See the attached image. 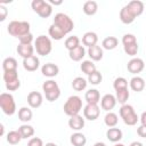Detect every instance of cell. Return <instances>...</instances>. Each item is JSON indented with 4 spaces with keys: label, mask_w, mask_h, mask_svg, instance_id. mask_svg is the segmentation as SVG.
<instances>
[{
    "label": "cell",
    "mask_w": 146,
    "mask_h": 146,
    "mask_svg": "<svg viewBox=\"0 0 146 146\" xmlns=\"http://www.w3.org/2000/svg\"><path fill=\"white\" fill-rule=\"evenodd\" d=\"M7 31L11 36L19 39L21 36H23L27 33H31L30 32V23L26 21H11L7 26Z\"/></svg>",
    "instance_id": "cell-1"
},
{
    "label": "cell",
    "mask_w": 146,
    "mask_h": 146,
    "mask_svg": "<svg viewBox=\"0 0 146 146\" xmlns=\"http://www.w3.org/2000/svg\"><path fill=\"white\" fill-rule=\"evenodd\" d=\"M63 110H64V113L68 116L78 115L80 113V111L82 110V99H81V97H79L76 95L70 96L66 99V102L63 106Z\"/></svg>",
    "instance_id": "cell-2"
},
{
    "label": "cell",
    "mask_w": 146,
    "mask_h": 146,
    "mask_svg": "<svg viewBox=\"0 0 146 146\" xmlns=\"http://www.w3.org/2000/svg\"><path fill=\"white\" fill-rule=\"evenodd\" d=\"M42 90L48 102H55L60 96V88L55 80H47L42 83Z\"/></svg>",
    "instance_id": "cell-3"
},
{
    "label": "cell",
    "mask_w": 146,
    "mask_h": 146,
    "mask_svg": "<svg viewBox=\"0 0 146 146\" xmlns=\"http://www.w3.org/2000/svg\"><path fill=\"white\" fill-rule=\"evenodd\" d=\"M119 113H120V116L123 120L124 124H127V125H130V127L136 125L137 122L139 121V117H138L137 113L135 112L133 106L130 105V104L122 105L120 111H119Z\"/></svg>",
    "instance_id": "cell-4"
},
{
    "label": "cell",
    "mask_w": 146,
    "mask_h": 146,
    "mask_svg": "<svg viewBox=\"0 0 146 146\" xmlns=\"http://www.w3.org/2000/svg\"><path fill=\"white\" fill-rule=\"evenodd\" d=\"M34 49L36 54L40 56H48L52 50V42L51 39L47 35H39L34 40Z\"/></svg>",
    "instance_id": "cell-5"
},
{
    "label": "cell",
    "mask_w": 146,
    "mask_h": 146,
    "mask_svg": "<svg viewBox=\"0 0 146 146\" xmlns=\"http://www.w3.org/2000/svg\"><path fill=\"white\" fill-rule=\"evenodd\" d=\"M52 24H55L57 27H59L65 34H68L73 29H74V23L71 19V17L64 13H57L54 17V22Z\"/></svg>",
    "instance_id": "cell-6"
},
{
    "label": "cell",
    "mask_w": 146,
    "mask_h": 146,
    "mask_svg": "<svg viewBox=\"0 0 146 146\" xmlns=\"http://www.w3.org/2000/svg\"><path fill=\"white\" fill-rule=\"evenodd\" d=\"M0 107L6 115H14L16 113V103L14 96L9 92H2L0 95Z\"/></svg>",
    "instance_id": "cell-7"
},
{
    "label": "cell",
    "mask_w": 146,
    "mask_h": 146,
    "mask_svg": "<svg viewBox=\"0 0 146 146\" xmlns=\"http://www.w3.org/2000/svg\"><path fill=\"white\" fill-rule=\"evenodd\" d=\"M31 7L34 13H36L42 18H48L52 14V7L49 2L44 0H33L31 2Z\"/></svg>",
    "instance_id": "cell-8"
},
{
    "label": "cell",
    "mask_w": 146,
    "mask_h": 146,
    "mask_svg": "<svg viewBox=\"0 0 146 146\" xmlns=\"http://www.w3.org/2000/svg\"><path fill=\"white\" fill-rule=\"evenodd\" d=\"M100 108L98 104H87L83 107V117L89 121H95L99 117Z\"/></svg>",
    "instance_id": "cell-9"
},
{
    "label": "cell",
    "mask_w": 146,
    "mask_h": 146,
    "mask_svg": "<svg viewBox=\"0 0 146 146\" xmlns=\"http://www.w3.org/2000/svg\"><path fill=\"white\" fill-rule=\"evenodd\" d=\"M127 68H128V71H129L130 73H132V74H138V73H140V72L145 68V63H144V60H143L141 58H139V57H132V58L128 62Z\"/></svg>",
    "instance_id": "cell-10"
},
{
    "label": "cell",
    "mask_w": 146,
    "mask_h": 146,
    "mask_svg": "<svg viewBox=\"0 0 146 146\" xmlns=\"http://www.w3.org/2000/svg\"><path fill=\"white\" fill-rule=\"evenodd\" d=\"M116 103H117V100H116L115 96L112 94H105L100 98V107H102V110H104L106 112H112V110L115 107Z\"/></svg>",
    "instance_id": "cell-11"
},
{
    "label": "cell",
    "mask_w": 146,
    "mask_h": 146,
    "mask_svg": "<svg viewBox=\"0 0 146 146\" xmlns=\"http://www.w3.org/2000/svg\"><path fill=\"white\" fill-rule=\"evenodd\" d=\"M43 103V97L42 94L39 91H31L27 95V104L31 108H38L42 105Z\"/></svg>",
    "instance_id": "cell-12"
},
{
    "label": "cell",
    "mask_w": 146,
    "mask_h": 146,
    "mask_svg": "<svg viewBox=\"0 0 146 146\" xmlns=\"http://www.w3.org/2000/svg\"><path fill=\"white\" fill-rule=\"evenodd\" d=\"M23 67H24V70H26L29 72H34L40 67V60L35 55H33L29 58H24Z\"/></svg>",
    "instance_id": "cell-13"
},
{
    "label": "cell",
    "mask_w": 146,
    "mask_h": 146,
    "mask_svg": "<svg viewBox=\"0 0 146 146\" xmlns=\"http://www.w3.org/2000/svg\"><path fill=\"white\" fill-rule=\"evenodd\" d=\"M41 73L47 76V78H55L56 75H58L59 73V67L58 65L54 64V63H46L42 65L41 67Z\"/></svg>",
    "instance_id": "cell-14"
},
{
    "label": "cell",
    "mask_w": 146,
    "mask_h": 146,
    "mask_svg": "<svg viewBox=\"0 0 146 146\" xmlns=\"http://www.w3.org/2000/svg\"><path fill=\"white\" fill-rule=\"evenodd\" d=\"M84 120L86 119L82 117L79 114L78 115H74V116H70V119H68V127L72 130H74L75 132L76 131H80L84 127Z\"/></svg>",
    "instance_id": "cell-15"
},
{
    "label": "cell",
    "mask_w": 146,
    "mask_h": 146,
    "mask_svg": "<svg viewBox=\"0 0 146 146\" xmlns=\"http://www.w3.org/2000/svg\"><path fill=\"white\" fill-rule=\"evenodd\" d=\"M129 86H130V89L136 91V92H140L145 89L146 87V83H145V80L141 78V76H138V75H135L131 78V80L129 81Z\"/></svg>",
    "instance_id": "cell-16"
},
{
    "label": "cell",
    "mask_w": 146,
    "mask_h": 146,
    "mask_svg": "<svg viewBox=\"0 0 146 146\" xmlns=\"http://www.w3.org/2000/svg\"><path fill=\"white\" fill-rule=\"evenodd\" d=\"M87 52H88V56L90 57V60H92V62H99L103 59V56H104L103 48L97 44L88 48Z\"/></svg>",
    "instance_id": "cell-17"
},
{
    "label": "cell",
    "mask_w": 146,
    "mask_h": 146,
    "mask_svg": "<svg viewBox=\"0 0 146 146\" xmlns=\"http://www.w3.org/2000/svg\"><path fill=\"white\" fill-rule=\"evenodd\" d=\"M123 137V132L121 129L114 127V128H108V130L106 131V138L112 141V143H119Z\"/></svg>",
    "instance_id": "cell-18"
},
{
    "label": "cell",
    "mask_w": 146,
    "mask_h": 146,
    "mask_svg": "<svg viewBox=\"0 0 146 146\" xmlns=\"http://www.w3.org/2000/svg\"><path fill=\"white\" fill-rule=\"evenodd\" d=\"M136 19L135 15L131 13V10L129 9V7L125 5L124 7H122V9L120 10V21L123 24H131L133 21Z\"/></svg>",
    "instance_id": "cell-19"
},
{
    "label": "cell",
    "mask_w": 146,
    "mask_h": 146,
    "mask_svg": "<svg viewBox=\"0 0 146 146\" xmlns=\"http://www.w3.org/2000/svg\"><path fill=\"white\" fill-rule=\"evenodd\" d=\"M97 41H98V35L92 31L86 32L82 36V44L84 47H88V48H90L92 46H96Z\"/></svg>",
    "instance_id": "cell-20"
},
{
    "label": "cell",
    "mask_w": 146,
    "mask_h": 146,
    "mask_svg": "<svg viewBox=\"0 0 146 146\" xmlns=\"http://www.w3.org/2000/svg\"><path fill=\"white\" fill-rule=\"evenodd\" d=\"M16 51L24 59V58H29V57L33 56L34 47L32 44H22V43H19L16 48Z\"/></svg>",
    "instance_id": "cell-21"
},
{
    "label": "cell",
    "mask_w": 146,
    "mask_h": 146,
    "mask_svg": "<svg viewBox=\"0 0 146 146\" xmlns=\"http://www.w3.org/2000/svg\"><path fill=\"white\" fill-rule=\"evenodd\" d=\"M127 6L129 7V9L131 10V13L135 15V17L140 16L144 13V2L139 1V0H132L130 2L127 3Z\"/></svg>",
    "instance_id": "cell-22"
},
{
    "label": "cell",
    "mask_w": 146,
    "mask_h": 146,
    "mask_svg": "<svg viewBox=\"0 0 146 146\" xmlns=\"http://www.w3.org/2000/svg\"><path fill=\"white\" fill-rule=\"evenodd\" d=\"M86 56V48L84 46L80 44L78 48L68 51V57L73 60V62H80L83 59V57Z\"/></svg>",
    "instance_id": "cell-23"
},
{
    "label": "cell",
    "mask_w": 146,
    "mask_h": 146,
    "mask_svg": "<svg viewBox=\"0 0 146 146\" xmlns=\"http://www.w3.org/2000/svg\"><path fill=\"white\" fill-rule=\"evenodd\" d=\"M84 99L87 104H98L100 102V94L97 89H89L84 94Z\"/></svg>",
    "instance_id": "cell-24"
},
{
    "label": "cell",
    "mask_w": 146,
    "mask_h": 146,
    "mask_svg": "<svg viewBox=\"0 0 146 146\" xmlns=\"http://www.w3.org/2000/svg\"><path fill=\"white\" fill-rule=\"evenodd\" d=\"M32 116H33V113H32V110L30 107H26V106H23L18 110V120L23 123H27L29 121L32 120Z\"/></svg>",
    "instance_id": "cell-25"
},
{
    "label": "cell",
    "mask_w": 146,
    "mask_h": 146,
    "mask_svg": "<svg viewBox=\"0 0 146 146\" xmlns=\"http://www.w3.org/2000/svg\"><path fill=\"white\" fill-rule=\"evenodd\" d=\"M70 141L73 146H84L86 143H87V137L80 132V131H76L74 133L71 135V138H70Z\"/></svg>",
    "instance_id": "cell-26"
},
{
    "label": "cell",
    "mask_w": 146,
    "mask_h": 146,
    "mask_svg": "<svg viewBox=\"0 0 146 146\" xmlns=\"http://www.w3.org/2000/svg\"><path fill=\"white\" fill-rule=\"evenodd\" d=\"M82 10L83 13L87 15V16H92L97 13L98 10V3L94 0H89V1H86L83 3V7H82Z\"/></svg>",
    "instance_id": "cell-27"
},
{
    "label": "cell",
    "mask_w": 146,
    "mask_h": 146,
    "mask_svg": "<svg viewBox=\"0 0 146 146\" xmlns=\"http://www.w3.org/2000/svg\"><path fill=\"white\" fill-rule=\"evenodd\" d=\"M48 33H49V36L56 41H59L62 39H64V36L66 35L59 27H57L55 24H51L48 29Z\"/></svg>",
    "instance_id": "cell-28"
},
{
    "label": "cell",
    "mask_w": 146,
    "mask_h": 146,
    "mask_svg": "<svg viewBox=\"0 0 146 146\" xmlns=\"http://www.w3.org/2000/svg\"><path fill=\"white\" fill-rule=\"evenodd\" d=\"M117 44H119L117 38H115V36H106L102 42V48H104L106 50H113V49H115L117 47Z\"/></svg>",
    "instance_id": "cell-29"
},
{
    "label": "cell",
    "mask_w": 146,
    "mask_h": 146,
    "mask_svg": "<svg viewBox=\"0 0 146 146\" xmlns=\"http://www.w3.org/2000/svg\"><path fill=\"white\" fill-rule=\"evenodd\" d=\"M87 86H88V80H86L82 76H76L72 81V88L75 91H82L87 88Z\"/></svg>",
    "instance_id": "cell-30"
},
{
    "label": "cell",
    "mask_w": 146,
    "mask_h": 146,
    "mask_svg": "<svg viewBox=\"0 0 146 146\" xmlns=\"http://www.w3.org/2000/svg\"><path fill=\"white\" fill-rule=\"evenodd\" d=\"M18 131L23 139H29V138L31 139L34 136V128L30 124H22L18 128Z\"/></svg>",
    "instance_id": "cell-31"
},
{
    "label": "cell",
    "mask_w": 146,
    "mask_h": 146,
    "mask_svg": "<svg viewBox=\"0 0 146 146\" xmlns=\"http://www.w3.org/2000/svg\"><path fill=\"white\" fill-rule=\"evenodd\" d=\"M2 70L3 72L8 71H17V60L14 57H7L2 62Z\"/></svg>",
    "instance_id": "cell-32"
},
{
    "label": "cell",
    "mask_w": 146,
    "mask_h": 146,
    "mask_svg": "<svg viewBox=\"0 0 146 146\" xmlns=\"http://www.w3.org/2000/svg\"><path fill=\"white\" fill-rule=\"evenodd\" d=\"M119 122V116L117 114H115L114 112H107L106 115L104 116V123L108 127V128H114L116 127Z\"/></svg>",
    "instance_id": "cell-33"
},
{
    "label": "cell",
    "mask_w": 146,
    "mask_h": 146,
    "mask_svg": "<svg viewBox=\"0 0 146 146\" xmlns=\"http://www.w3.org/2000/svg\"><path fill=\"white\" fill-rule=\"evenodd\" d=\"M129 97H130V92H129L128 88H127V89H121V90H116V91H115V98H116L117 103H120L121 105L127 104Z\"/></svg>",
    "instance_id": "cell-34"
},
{
    "label": "cell",
    "mask_w": 146,
    "mask_h": 146,
    "mask_svg": "<svg viewBox=\"0 0 146 146\" xmlns=\"http://www.w3.org/2000/svg\"><path fill=\"white\" fill-rule=\"evenodd\" d=\"M64 46H65V48H66L68 51H71V50L75 49V48H78V47L80 46V39H79L76 35L68 36V38L65 40Z\"/></svg>",
    "instance_id": "cell-35"
},
{
    "label": "cell",
    "mask_w": 146,
    "mask_h": 146,
    "mask_svg": "<svg viewBox=\"0 0 146 146\" xmlns=\"http://www.w3.org/2000/svg\"><path fill=\"white\" fill-rule=\"evenodd\" d=\"M80 68H81V71H82L84 74H87V75H90L91 73H94L95 71H97L96 65L94 64L92 60H83V62L81 63V65H80Z\"/></svg>",
    "instance_id": "cell-36"
},
{
    "label": "cell",
    "mask_w": 146,
    "mask_h": 146,
    "mask_svg": "<svg viewBox=\"0 0 146 146\" xmlns=\"http://www.w3.org/2000/svg\"><path fill=\"white\" fill-rule=\"evenodd\" d=\"M6 139H7V141L10 145H17L23 138H22V136H21V133H19L18 130H11V131H9L7 133Z\"/></svg>",
    "instance_id": "cell-37"
},
{
    "label": "cell",
    "mask_w": 146,
    "mask_h": 146,
    "mask_svg": "<svg viewBox=\"0 0 146 146\" xmlns=\"http://www.w3.org/2000/svg\"><path fill=\"white\" fill-rule=\"evenodd\" d=\"M103 80V75L99 71H95L94 73H91L90 75H88V83L92 84V86H98Z\"/></svg>",
    "instance_id": "cell-38"
},
{
    "label": "cell",
    "mask_w": 146,
    "mask_h": 146,
    "mask_svg": "<svg viewBox=\"0 0 146 146\" xmlns=\"http://www.w3.org/2000/svg\"><path fill=\"white\" fill-rule=\"evenodd\" d=\"M113 88L116 90H121V89H127L128 88V80L123 76H119L114 80L113 82Z\"/></svg>",
    "instance_id": "cell-39"
},
{
    "label": "cell",
    "mask_w": 146,
    "mask_h": 146,
    "mask_svg": "<svg viewBox=\"0 0 146 146\" xmlns=\"http://www.w3.org/2000/svg\"><path fill=\"white\" fill-rule=\"evenodd\" d=\"M138 49H139L138 42H136V43H131V44H127V46H123V50H124V52H125L128 56H131V57H135V56L137 55Z\"/></svg>",
    "instance_id": "cell-40"
},
{
    "label": "cell",
    "mask_w": 146,
    "mask_h": 146,
    "mask_svg": "<svg viewBox=\"0 0 146 146\" xmlns=\"http://www.w3.org/2000/svg\"><path fill=\"white\" fill-rule=\"evenodd\" d=\"M18 80V73L17 71H8V72H3V81L5 83H9L13 81Z\"/></svg>",
    "instance_id": "cell-41"
},
{
    "label": "cell",
    "mask_w": 146,
    "mask_h": 146,
    "mask_svg": "<svg viewBox=\"0 0 146 146\" xmlns=\"http://www.w3.org/2000/svg\"><path fill=\"white\" fill-rule=\"evenodd\" d=\"M137 42V38L131 34V33H125L122 36V44L127 46V44H131V43H136Z\"/></svg>",
    "instance_id": "cell-42"
},
{
    "label": "cell",
    "mask_w": 146,
    "mask_h": 146,
    "mask_svg": "<svg viewBox=\"0 0 146 146\" xmlns=\"http://www.w3.org/2000/svg\"><path fill=\"white\" fill-rule=\"evenodd\" d=\"M18 41H19V43H22V44H32L33 34H32V33H27V34L21 36V38L18 39Z\"/></svg>",
    "instance_id": "cell-43"
},
{
    "label": "cell",
    "mask_w": 146,
    "mask_h": 146,
    "mask_svg": "<svg viewBox=\"0 0 146 146\" xmlns=\"http://www.w3.org/2000/svg\"><path fill=\"white\" fill-rule=\"evenodd\" d=\"M27 146H44V144H43V141H42L41 138H39V137H32L29 140Z\"/></svg>",
    "instance_id": "cell-44"
},
{
    "label": "cell",
    "mask_w": 146,
    "mask_h": 146,
    "mask_svg": "<svg viewBox=\"0 0 146 146\" xmlns=\"http://www.w3.org/2000/svg\"><path fill=\"white\" fill-rule=\"evenodd\" d=\"M7 14H8V10H7V8L1 3L0 5V21L1 22H3L5 19H6V17H7Z\"/></svg>",
    "instance_id": "cell-45"
},
{
    "label": "cell",
    "mask_w": 146,
    "mask_h": 146,
    "mask_svg": "<svg viewBox=\"0 0 146 146\" xmlns=\"http://www.w3.org/2000/svg\"><path fill=\"white\" fill-rule=\"evenodd\" d=\"M137 135L141 138H146V127L145 125H140L137 128Z\"/></svg>",
    "instance_id": "cell-46"
},
{
    "label": "cell",
    "mask_w": 146,
    "mask_h": 146,
    "mask_svg": "<svg viewBox=\"0 0 146 146\" xmlns=\"http://www.w3.org/2000/svg\"><path fill=\"white\" fill-rule=\"evenodd\" d=\"M139 120H140L141 125H145V127H146V112H143V113H141Z\"/></svg>",
    "instance_id": "cell-47"
},
{
    "label": "cell",
    "mask_w": 146,
    "mask_h": 146,
    "mask_svg": "<svg viewBox=\"0 0 146 146\" xmlns=\"http://www.w3.org/2000/svg\"><path fill=\"white\" fill-rule=\"evenodd\" d=\"M49 3H50V5H55V6H59V5H62V3H63V1H62V0H58V1L49 0Z\"/></svg>",
    "instance_id": "cell-48"
},
{
    "label": "cell",
    "mask_w": 146,
    "mask_h": 146,
    "mask_svg": "<svg viewBox=\"0 0 146 146\" xmlns=\"http://www.w3.org/2000/svg\"><path fill=\"white\" fill-rule=\"evenodd\" d=\"M129 146H144V145H143L140 141H132Z\"/></svg>",
    "instance_id": "cell-49"
},
{
    "label": "cell",
    "mask_w": 146,
    "mask_h": 146,
    "mask_svg": "<svg viewBox=\"0 0 146 146\" xmlns=\"http://www.w3.org/2000/svg\"><path fill=\"white\" fill-rule=\"evenodd\" d=\"M94 146H106V144L103 143V141H97V143L94 144Z\"/></svg>",
    "instance_id": "cell-50"
},
{
    "label": "cell",
    "mask_w": 146,
    "mask_h": 146,
    "mask_svg": "<svg viewBox=\"0 0 146 146\" xmlns=\"http://www.w3.org/2000/svg\"><path fill=\"white\" fill-rule=\"evenodd\" d=\"M44 146H57V145H56L55 143H51V141H50V143H47Z\"/></svg>",
    "instance_id": "cell-51"
},
{
    "label": "cell",
    "mask_w": 146,
    "mask_h": 146,
    "mask_svg": "<svg viewBox=\"0 0 146 146\" xmlns=\"http://www.w3.org/2000/svg\"><path fill=\"white\" fill-rule=\"evenodd\" d=\"M0 128H1V135H3V132H5V127H3V124H1Z\"/></svg>",
    "instance_id": "cell-52"
},
{
    "label": "cell",
    "mask_w": 146,
    "mask_h": 146,
    "mask_svg": "<svg viewBox=\"0 0 146 146\" xmlns=\"http://www.w3.org/2000/svg\"><path fill=\"white\" fill-rule=\"evenodd\" d=\"M114 146H125V145H123V144H121V143H115Z\"/></svg>",
    "instance_id": "cell-53"
}]
</instances>
